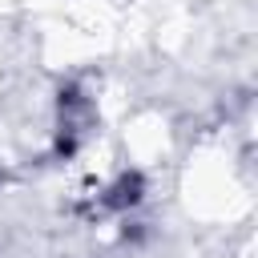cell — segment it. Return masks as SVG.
Instances as JSON below:
<instances>
[{
  "mask_svg": "<svg viewBox=\"0 0 258 258\" xmlns=\"http://www.w3.org/2000/svg\"><path fill=\"white\" fill-rule=\"evenodd\" d=\"M141 202H145V177L137 169L117 173V181L105 185V194H101V210H113V214H129Z\"/></svg>",
  "mask_w": 258,
  "mask_h": 258,
  "instance_id": "1",
  "label": "cell"
}]
</instances>
